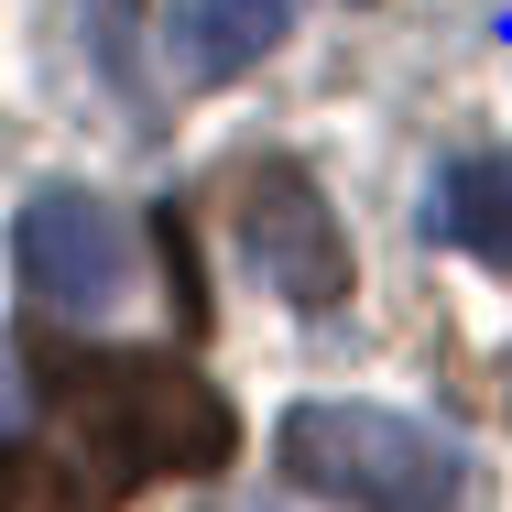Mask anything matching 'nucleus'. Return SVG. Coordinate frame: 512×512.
Instances as JSON below:
<instances>
[{
  "label": "nucleus",
  "instance_id": "obj_2",
  "mask_svg": "<svg viewBox=\"0 0 512 512\" xmlns=\"http://www.w3.org/2000/svg\"><path fill=\"white\" fill-rule=\"evenodd\" d=\"M284 480L338 512H458V458L382 404H295L284 414Z\"/></svg>",
  "mask_w": 512,
  "mask_h": 512
},
{
  "label": "nucleus",
  "instance_id": "obj_5",
  "mask_svg": "<svg viewBox=\"0 0 512 512\" xmlns=\"http://www.w3.org/2000/svg\"><path fill=\"white\" fill-rule=\"evenodd\" d=\"M273 33H284V0H186L164 22V66H175V88H218L251 55H273Z\"/></svg>",
  "mask_w": 512,
  "mask_h": 512
},
{
  "label": "nucleus",
  "instance_id": "obj_7",
  "mask_svg": "<svg viewBox=\"0 0 512 512\" xmlns=\"http://www.w3.org/2000/svg\"><path fill=\"white\" fill-rule=\"evenodd\" d=\"M99 502L109 491H88V469L55 458V447H22L11 480H0V512H99Z\"/></svg>",
  "mask_w": 512,
  "mask_h": 512
},
{
  "label": "nucleus",
  "instance_id": "obj_1",
  "mask_svg": "<svg viewBox=\"0 0 512 512\" xmlns=\"http://www.w3.org/2000/svg\"><path fill=\"white\" fill-rule=\"evenodd\" d=\"M55 425L77 436V469H99V491H131V480H207L229 458V404L207 393L175 349H99L77 371L44 382Z\"/></svg>",
  "mask_w": 512,
  "mask_h": 512
},
{
  "label": "nucleus",
  "instance_id": "obj_4",
  "mask_svg": "<svg viewBox=\"0 0 512 512\" xmlns=\"http://www.w3.org/2000/svg\"><path fill=\"white\" fill-rule=\"evenodd\" d=\"M240 251H251V273L295 316L349 306V229H338V207L316 197L306 164H251L240 175Z\"/></svg>",
  "mask_w": 512,
  "mask_h": 512
},
{
  "label": "nucleus",
  "instance_id": "obj_3",
  "mask_svg": "<svg viewBox=\"0 0 512 512\" xmlns=\"http://www.w3.org/2000/svg\"><path fill=\"white\" fill-rule=\"evenodd\" d=\"M11 273L33 316H109L131 295V218L99 186H33L11 218Z\"/></svg>",
  "mask_w": 512,
  "mask_h": 512
},
{
  "label": "nucleus",
  "instance_id": "obj_6",
  "mask_svg": "<svg viewBox=\"0 0 512 512\" xmlns=\"http://www.w3.org/2000/svg\"><path fill=\"white\" fill-rule=\"evenodd\" d=\"M458 251H480V262H502L512 273V153H469L447 186H436V207H425Z\"/></svg>",
  "mask_w": 512,
  "mask_h": 512
},
{
  "label": "nucleus",
  "instance_id": "obj_8",
  "mask_svg": "<svg viewBox=\"0 0 512 512\" xmlns=\"http://www.w3.org/2000/svg\"><path fill=\"white\" fill-rule=\"evenodd\" d=\"M153 251H164V284H175V316L197 327V316H207V295H197V240H186V218H175V207L153 218Z\"/></svg>",
  "mask_w": 512,
  "mask_h": 512
}]
</instances>
